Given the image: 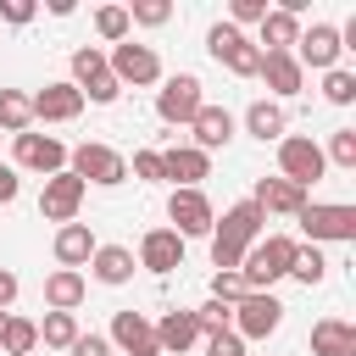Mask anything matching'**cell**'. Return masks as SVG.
<instances>
[{
  "label": "cell",
  "mask_w": 356,
  "mask_h": 356,
  "mask_svg": "<svg viewBox=\"0 0 356 356\" xmlns=\"http://www.w3.org/2000/svg\"><path fill=\"white\" fill-rule=\"evenodd\" d=\"M261 206L256 200H239V206H228L222 211V222H211V267L217 273H239V261H245V250L261 239Z\"/></svg>",
  "instance_id": "cell-1"
},
{
  "label": "cell",
  "mask_w": 356,
  "mask_h": 356,
  "mask_svg": "<svg viewBox=\"0 0 356 356\" xmlns=\"http://www.w3.org/2000/svg\"><path fill=\"white\" fill-rule=\"evenodd\" d=\"M289 261H295V239L289 234H267V239H256L245 250L239 278H245V289H273L278 278H289Z\"/></svg>",
  "instance_id": "cell-2"
},
{
  "label": "cell",
  "mask_w": 356,
  "mask_h": 356,
  "mask_svg": "<svg viewBox=\"0 0 356 356\" xmlns=\"http://www.w3.org/2000/svg\"><path fill=\"white\" fill-rule=\"evenodd\" d=\"M295 217L312 245H350L356 239V206H345V200H306Z\"/></svg>",
  "instance_id": "cell-3"
},
{
  "label": "cell",
  "mask_w": 356,
  "mask_h": 356,
  "mask_svg": "<svg viewBox=\"0 0 356 356\" xmlns=\"http://www.w3.org/2000/svg\"><path fill=\"white\" fill-rule=\"evenodd\" d=\"M67 172H72V178H83V184L111 189V184H122V178H128V156H122V150H111V145L83 139L78 150H67Z\"/></svg>",
  "instance_id": "cell-4"
},
{
  "label": "cell",
  "mask_w": 356,
  "mask_h": 356,
  "mask_svg": "<svg viewBox=\"0 0 356 356\" xmlns=\"http://www.w3.org/2000/svg\"><path fill=\"white\" fill-rule=\"evenodd\" d=\"M206 50H211V61H222L234 78H256V72H261L256 39H245V28H234V22H217V28L206 33Z\"/></svg>",
  "instance_id": "cell-5"
},
{
  "label": "cell",
  "mask_w": 356,
  "mask_h": 356,
  "mask_svg": "<svg viewBox=\"0 0 356 356\" xmlns=\"http://www.w3.org/2000/svg\"><path fill=\"white\" fill-rule=\"evenodd\" d=\"M323 172H328V161H323L317 139H306V134H284L278 139V178H289L295 189H312Z\"/></svg>",
  "instance_id": "cell-6"
},
{
  "label": "cell",
  "mask_w": 356,
  "mask_h": 356,
  "mask_svg": "<svg viewBox=\"0 0 356 356\" xmlns=\"http://www.w3.org/2000/svg\"><path fill=\"white\" fill-rule=\"evenodd\" d=\"M278 323H284V300L273 289H245L234 300V334L239 339H267V334H278Z\"/></svg>",
  "instance_id": "cell-7"
},
{
  "label": "cell",
  "mask_w": 356,
  "mask_h": 356,
  "mask_svg": "<svg viewBox=\"0 0 356 356\" xmlns=\"http://www.w3.org/2000/svg\"><path fill=\"white\" fill-rule=\"evenodd\" d=\"M200 106H206V95H200V78H195V72H172V78L156 89V117L172 122V128H189Z\"/></svg>",
  "instance_id": "cell-8"
},
{
  "label": "cell",
  "mask_w": 356,
  "mask_h": 356,
  "mask_svg": "<svg viewBox=\"0 0 356 356\" xmlns=\"http://www.w3.org/2000/svg\"><path fill=\"white\" fill-rule=\"evenodd\" d=\"M83 195H89V184L83 178H72V172H50L44 178V189H39V217L44 222H78V206H83Z\"/></svg>",
  "instance_id": "cell-9"
},
{
  "label": "cell",
  "mask_w": 356,
  "mask_h": 356,
  "mask_svg": "<svg viewBox=\"0 0 356 356\" xmlns=\"http://www.w3.org/2000/svg\"><path fill=\"white\" fill-rule=\"evenodd\" d=\"M295 61H300V72L312 67V72H334L339 67V28L334 22H312V28H300V39H295V50H289Z\"/></svg>",
  "instance_id": "cell-10"
},
{
  "label": "cell",
  "mask_w": 356,
  "mask_h": 356,
  "mask_svg": "<svg viewBox=\"0 0 356 356\" xmlns=\"http://www.w3.org/2000/svg\"><path fill=\"white\" fill-rule=\"evenodd\" d=\"M106 67H111V78H117V83H134V89H145V83H156V78H161V56H156L150 44H134V39L111 44Z\"/></svg>",
  "instance_id": "cell-11"
},
{
  "label": "cell",
  "mask_w": 356,
  "mask_h": 356,
  "mask_svg": "<svg viewBox=\"0 0 356 356\" xmlns=\"http://www.w3.org/2000/svg\"><path fill=\"white\" fill-rule=\"evenodd\" d=\"M11 150H17V167H28V172H39V178H50V172H67V145L56 139V134H17L11 139Z\"/></svg>",
  "instance_id": "cell-12"
},
{
  "label": "cell",
  "mask_w": 356,
  "mask_h": 356,
  "mask_svg": "<svg viewBox=\"0 0 356 356\" xmlns=\"http://www.w3.org/2000/svg\"><path fill=\"white\" fill-rule=\"evenodd\" d=\"M167 217H172V234H178V239H200V234H211V222H217V211H211V200H206L200 189H172Z\"/></svg>",
  "instance_id": "cell-13"
},
{
  "label": "cell",
  "mask_w": 356,
  "mask_h": 356,
  "mask_svg": "<svg viewBox=\"0 0 356 356\" xmlns=\"http://www.w3.org/2000/svg\"><path fill=\"white\" fill-rule=\"evenodd\" d=\"M106 339H111L122 356H161V345H156V323H145V312H117Z\"/></svg>",
  "instance_id": "cell-14"
},
{
  "label": "cell",
  "mask_w": 356,
  "mask_h": 356,
  "mask_svg": "<svg viewBox=\"0 0 356 356\" xmlns=\"http://www.w3.org/2000/svg\"><path fill=\"white\" fill-rule=\"evenodd\" d=\"M161 178H172L178 189H200V178H211V156L195 145H167L161 150Z\"/></svg>",
  "instance_id": "cell-15"
},
{
  "label": "cell",
  "mask_w": 356,
  "mask_h": 356,
  "mask_svg": "<svg viewBox=\"0 0 356 356\" xmlns=\"http://www.w3.org/2000/svg\"><path fill=\"white\" fill-rule=\"evenodd\" d=\"M28 106H33V122H72L83 111V95L72 83H44L39 95H28Z\"/></svg>",
  "instance_id": "cell-16"
},
{
  "label": "cell",
  "mask_w": 356,
  "mask_h": 356,
  "mask_svg": "<svg viewBox=\"0 0 356 356\" xmlns=\"http://www.w3.org/2000/svg\"><path fill=\"white\" fill-rule=\"evenodd\" d=\"M189 134H195V150H206V156H211V150H222V145L234 139V111H228V106H211V100H206V106L195 111Z\"/></svg>",
  "instance_id": "cell-17"
},
{
  "label": "cell",
  "mask_w": 356,
  "mask_h": 356,
  "mask_svg": "<svg viewBox=\"0 0 356 356\" xmlns=\"http://www.w3.org/2000/svg\"><path fill=\"white\" fill-rule=\"evenodd\" d=\"M139 267H150V273H178V267H184V239H178L172 228H150V234L139 239Z\"/></svg>",
  "instance_id": "cell-18"
},
{
  "label": "cell",
  "mask_w": 356,
  "mask_h": 356,
  "mask_svg": "<svg viewBox=\"0 0 356 356\" xmlns=\"http://www.w3.org/2000/svg\"><path fill=\"white\" fill-rule=\"evenodd\" d=\"M256 78H267V89H273L278 100H289V95H300V89H306V72H300V61H295L289 50H267Z\"/></svg>",
  "instance_id": "cell-19"
},
{
  "label": "cell",
  "mask_w": 356,
  "mask_h": 356,
  "mask_svg": "<svg viewBox=\"0 0 356 356\" xmlns=\"http://www.w3.org/2000/svg\"><path fill=\"white\" fill-rule=\"evenodd\" d=\"M95 250H100V239L89 234V222H61V228H56V261H61V267L78 273V267H89Z\"/></svg>",
  "instance_id": "cell-20"
},
{
  "label": "cell",
  "mask_w": 356,
  "mask_h": 356,
  "mask_svg": "<svg viewBox=\"0 0 356 356\" xmlns=\"http://www.w3.org/2000/svg\"><path fill=\"white\" fill-rule=\"evenodd\" d=\"M256 206H261V217L267 211H278V217H295L300 206H306V189H295L289 178H256V195H250Z\"/></svg>",
  "instance_id": "cell-21"
},
{
  "label": "cell",
  "mask_w": 356,
  "mask_h": 356,
  "mask_svg": "<svg viewBox=\"0 0 356 356\" xmlns=\"http://www.w3.org/2000/svg\"><path fill=\"white\" fill-rule=\"evenodd\" d=\"M83 295H89V284H83V273H72V267H56V273L44 278V306H50V312H78Z\"/></svg>",
  "instance_id": "cell-22"
},
{
  "label": "cell",
  "mask_w": 356,
  "mask_h": 356,
  "mask_svg": "<svg viewBox=\"0 0 356 356\" xmlns=\"http://www.w3.org/2000/svg\"><path fill=\"white\" fill-rule=\"evenodd\" d=\"M195 339H200V334H195V317H189L184 306H172V312L156 323V345H161V356H189Z\"/></svg>",
  "instance_id": "cell-23"
},
{
  "label": "cell",
  "mask_w": 356,
  "mask_h": 356,
  "mask_svg": "<svg viewBox=\"0 0 356 356\" xmlns=\"http://www.w3.org/2000/svg\"><path fill=\"white\" fill-rule=\"evenodd\" d=\"M312 356H356V328L345 317L312 323Z\"/></svg>",
  "instance_id": "cell-24"
},
{
  "label": "cell",
  "mask_w": 356,
  "mask_h": 356,
  "mask_svg": "<svg viewBox=\"0 0 356 356\" xmlns=\"http://www.w3.org/2000/svg\"><path fill=\"white\" fill-rule=\"evenodd\" d=\"M245 128H250V139L278 145V139H284V128H289V117H284V106H278V100H250V106H245Z\"/></svg>",
  "instance_id": "cell-25"
},
{
  "label": "cell",
  "mask_w": 356,
  "mask_h": 356,
  "mask_svg": "<svg viewBox=\"0 0 356 356\" xmlns=\"http://www.w3.org/2000/svg\"><path fill=\"white\" fill-rule=\"evenodd\" d=\"M134 267H139V261H134V250H128V245H100V250L89 256V273H95L100 284H111V289H117V284H128V278H134Z\"/></svg>",
  "instance_id": "cell-26"
},
{
  "label": "cell",
  "mask_w": 356,
  "mask_h": 356,
  "mask_svg": "<svg viewBox=\"0 0 356 356\" xmlns=\"http://www.w3.org/2000/svg\"><path fill=\"white\" fill-rule=\"evenodd\" d=\"M295 39H300V17H289V11H267L261 17V39H256V50L267 56V50H295Z\"/></svg>",
  "instance_id": "cell-27"
},
{
  "label": "cell",
  "mask_w": 356,
  "mask_h": 356,
  "mask_svg": "<svg viewBox=\"0 0 356 356\" xmlns=\"http://www.w3.org/2000/svg\"><path fill=\"white\" fill-rule=\"evenodd\" d=\"M33 128V106H28V95L22 89H0V134H28Z\"/></svg>",
  "instance_id": "cell-28"
},
{
  "label": "cell",
  "mask_w": 356,
  "mask_h": 356,
  "mask_svg": "<svg viewBox=\"0 0 356 356\" xmlns=\"http://www.w3.org/2000/svg\"><path fill=\"white\" fill-rule=\"evenodd\" d=\"M33 328H39L44 350H72V339H78V317L72 312H44V323H33Z\"/></svg>",
  "instance_id": "cell-29"
},
{
  "label": "cell",
  "mask_w": 356,
  "mask_h": 356,
  "mask_svg": "<svg viewBox=\"0 0 356 356\" xmlns=\"http://www.w3.org/2000/svg\"><path fill=\"white\" fill-rule=\"evenodd\" d=\"M39 350V328L28 317H6V334H0V356H33Z\"/></svg>",
  "instance_id": "cell-30"
},
{
  "label": "cell",
  "mask_w": 356,
  "mask_h": 356,
  "mask_svg": "<svg viewBox=\"0 0 356 356\" xmlns=\"http://www.w3.org/2000/svg\"><path fill=\"white\" fill-rule=\"evenodd\" d=\"M323 273H328V261H323V250H317V245H295V261H289V278H300V284L312 289V284H323Z\"/></svg>",
  "instance_id": "cell-31"
},
{
  "label": "cell",
  "mask_w": 356,
  "mask_h": 356,
  "mask_svg": "<svg viewBox=\"0 0 356 356\" xmlns=\"http://www.w3.org/2000/svg\"><path fill=\"white\" fill-rule=\"evenodd\" d=\"M189 317H195V334H200V339H211V334H228V323H234V306H222V300H206V306H195Z\"/></svg>",
  "instance_id": "cell-32"
},
{
  "label": "cell",
  "mask_w": 356,
  "mask_h": 356,
  "mask_svg": "<svg viewBox=\"0 0 356 356\" xmlns=\"http://www.w3.org/2000/svg\"><path fill=\"white\" fill-rule=\"evenodd\" d=\"M128 28H134V22H128V6H100V11H95V33H100L106 44H122Z\"/></svg>",
  "instance_id": "cell-33"
},
{
  "label": "cell",
  "mask_w": 356,
  "mask_h": 356,
  "mask_svg": "<svg viewBox=\"0 0 356 356\" xmlns=\"http://www.w3.org/2000/svg\"><path fill=\"white\" fill-rule=\"evenodd\" d=\"M323 161H334L339 172H356V128H334V134H328Z\"/></svg>",
  "instance_id": "cell-34"
},
{
  "label": "cell",
  "mask_w": 356,
  "mask_h": 356,
  "mask_svg": "<svg viewBox=\"0 0 356 356\" xmlns=\"http://www.w3.org/2000/svg\"><path fill=\"white\" fill-rule=\"evenodd\" d=\"M323 100H328V106H350V100H356V72H350V67L323 72Z\"/></svg>",
  "instance_id": "cell-35"
},
{
  "label": "cell",
  "mask_w": 356,
  "mask_h": 356,
  "mask_svg": "<svg viewBox=\"0 0 356 356\" xmlns=\"http://www.w3.org/2000/svg\"><path fill=\"white\" fill-rule=\"evenodd\" d=\"M167 17H172L167 0H134V6H128V22H139V28H161Z\"/></svg>",
  "instance_id": "cell-36"
},
{
  "label": "cell",
  "mask_w": 356,
  "mask_h": 356,
  "mask_svg": "<svg viewBox=\"0 0 356 356\" xmlns=\"http://www.w3.org/2000/svg\"><path fill=\"white\" fill-rule=\"evenodd\" d=\"M128 172H134L139 184H161V150H134Z\"/></svg>",
  "instance_id": "cell-37"
},
{
  "label": "cell",
  "mask_w": 356,
  "mask_h": 356,
  "mask_svg": "<svg viewBox=\"0 0 356 356\" xmlns=\"http://www.w3.org/2000/svg\"><path fill=\"white\" fill-rule=\"evenodd\" d=\"M239 295H245V278H239V273H211V300L234 306Z\"/></svg>",
  "instance_id": "cell-38"
},
{
  "label": "cell",
  "mask_w": 356,
  "mask_h": 356,
  "mask_svg": "<svg viewBox=\"0 0 356 356\" xmlns=\"http://www.w3.org/2000/svg\"><path fill=\"white\" fill-rule=\"evenodd\" d=\"M267 11H273L267 0H234V6H228V17H234V28H239V22H256V28H261V17H267Z\"/></svg>",
  "instance_id": "cell-39"
},
{
  "label": "cell",
  "mask_w": 356,
  "mask_h": 356,
  "mask_svg": "<svg viewBox=\"0 0 356 356\" xmlns=\"http://www.w3.org/2000/svg\"><path fill=\"white\" fill-rule=\"evenodd\" d=\"M67 356H111V339H106V334H78Z\"/></svg>",
  "instance_id": "cell-40"
},
{
  "label": "cell",
  "mask_w": 356,
  "mask_h": 356,
  "mask_svg": "<svg viewBox=\"0 0 356 356\" xmlns=\"http://www.w3.org/2000/svg\"><path fill=\"white\" fill-rule=\"evenodd\" d=\"M206 356H245V339L228 328V334H211L206 339Z\"/></svg>",
  "instance_id": "cell-41"
},
{
  "label": "cell",
  "mask_w": 356,
  "mask_h": 356,
  "mask_svg": "<svg viewBox=\"0 0 356 356\" xmlns=\"http://www.w3.org/2000/svg\"><path fill=\"white\" fill-rule=\"evenodd\" d=\"M0 22H11V28L33 22V0H0Z\"/></svg>",
  "instance_id": "cell-42"
},
{
  "label": "cell",
  "mask_w": 356,
  "mask_h": 356,
  "mask_svg": "<svg viewBox=\"0 0 356 356\" xmlns=\"http://www.w3.org/2000/svg\"><path fill=\"white\" fill-rule=\"evenodd\" d=\"M17 289H22V284H17V273H11V267H0V312H11V306H17Z\"/></svg>",
  "instance_id": "cell-43"
},
{
  "label": "cell",
  "mask_w": 356,
  "mask_h": 356,
  "mask_svg": "<svg viewBox=\"0 0 356 356\" xmlns=\"http://www.w3.org/2000/svg\"><path fill=\"white\" fill-rule=\"evenodd\" d=\"M17 189H22V184H17V167H11V161H0V206H11V200H17Z\"/></svg>",
  "instance_id": "cell-44"
},
{
  "label": "cell",
  "mask_w": 356,
  "mask_h": 356,
  "mask_svg": "<svg viewBox=\"0 0 356 356\" xmlns=\"http://www.w3.org/2000/svg\"><path fill=\"white\" fill-rule=\"evenodd\" d=\"M6 317H11V312H0V334H6Z\"/></svg>",
  "instance_id": "cell-45"
}]
</instances>
